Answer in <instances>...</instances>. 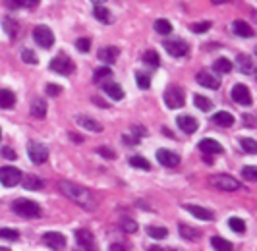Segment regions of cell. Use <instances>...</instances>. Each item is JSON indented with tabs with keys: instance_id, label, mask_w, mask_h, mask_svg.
<instances>
[{
	"instance_id": "obj_44",
	"label": "cell",
	"mask_w": 257,
	"mask_h": 251,
	"mask_svg": "<svg viewBox=\"0 0 257 251\" xmlns=\"http://www.w3.org/2000/svg\"><path fill=\"white\" fill-rule=\"evenodd\" d=\"M242 176H244L246 180H250V182H256V178H257L256 166H244V168H242Z\"/></svg>"
},
{
	"instance_id": "obj_28",
	"label": "cell",
	"mask_w": 257,
	"mask_h": 251,
	"mask_svg": "<svg viewBox=\"0 0 257 251\" xmlns=\"http://www.w3.org/2000/svg\"><path fill=\"white\" fill-rule=\"evenodd\" d=\"M213 70H215L217 74H230V70H232V62H230L228 58H218V60H215Z\"/></svg>"
},
{
	"instance_id": "obj_14",
	"label": "cell",
	"mask_w": 257,
	"mask_h": 251,
	"mask_svg": "<svg viewBox=\"0 0 257 251\" xmlns=\"http://www.w3.org/2000/svg\"><path fill=\"white\" fill-rule=\"evenodd\" d=\"M178 128L184 132V134H188V135H192V134H196L198 132V128H199V124H198V120L194 118V116H178Z\"/></svg>"
},
{
	"instance_id": "obj_6",
	"label": "cell",
	"mask_w": 257,
	"mask_h": 251,
	"mask_svg": "<svg viewBox=\"0 0 257 251\" xmlns=\"http://www.w3.org/2000/svg\"><path fill=\"white\" fill-rule=\"evenodd\" d=\"M49 68H51L52 72H56V74H60V76H70L74 70H76V66H74V62L68 58V56H64V54H60V56H56V58H52L51 64H49Z\"/></svg>"
},
{
	"instance_id": "obj_53",
	"label": "cell",
	"mask_w": 257,
	"mask_h": 251,
	"mask_svg": "<svg viewBox=\"0 0 257 251\" xmlns=\"http://www.w3.org/2000/svg\"><path fill=\"white\" fill-rule=\"evenodd\" d=\"M138 141H139V139H138V137H136V139H132V137H130V135H124V143H128V145H130V143H132V145H136V143H138Z\"/></svg>"
},
{
	"instance_id": "obj_41",
	"label": "cell",
	"mask_w": 257,
	"mask_h": 251,
	"mask_svg": "<svg viewBox=\"0 0 257 251\" xmlns=\"http://www.w3.org/2000/svg\"><path fill=\"white\" fill-rule=\"evenodd\" d=\"M0 238L4 240H20V232L14 228H0Z\"/></svg>"
},
{
	"instance_id": "obj_43",
	"label": "cell",
	"mask_w": 257,
	"mask_h": 251,
	"mask_svg": "<svg viewBox=\"0 0 257 251\" xmlns=\"http://www.w3.org/2000/svg\"><path fill=\"white\" fill-rule=\"evenodd\" d=\"M180 234L186 238V240H196L199 234L198 232H194L190 226H186V224H180Z\"/></svg>"
},
{
	"instance_id": "obj_18",
	"label": "cell",
	"mask_w": 257,
	"mask_h": 251,
	"mask_svg": "<svg viewBox=\"0 0 257 251\" xmlns=\"http://www.w3.org/2000/svg\"><path fill=\"white\" fill-rule=\"evenodd\" d=\"M184 209L188 211V212H192L196 218H199V220H213V212L211 211H207L203 207H198V205H184Z\"/></svg>"
},
{
	"instance_id": "obj_4",
	"label": "cell",
	"mask_w": 257,
	"mask_h": 251,
	"mask_svg": "<svg viewBox=\"0 0 257 251\" xmlns=\"http://www.w3.org/2000/svg\"><path fill=\"white\" fill-rule=\"evenodd\" d=\"M33 41L39 47H43V49H51L52 45H54V33L47 25H37L33 29Z\"/></svg>"
},
{
	"instance_id": "obj_31",
	"label": "cell",
	"mask_w": 257,
	"mask_h": 251,
	"mask_svg": "<svg viewBox=\"0 0 257 251\" xmlns=\"http://www.w3.org/2000/svg\"><path fill=\"white\" fill-rule=\"evenodd\" d=\"M130 164H132L134 168H139V170H151L149 160H147V158H143V156H139V154L132 156V158H130Z\"/></svg>"
},
{
	"instance_id": "obj_10",
	"label": "cell",
	"mask_w": 257,
	"mask_h": 251,
	"mask_svg": "<svg viewBox=\"0 0 257 251\" xmlns=\"http://www.w3.org/2000/svg\"><path fill=\"white\" fill-rule=\"evenodd\" d=\"M164 50L170 56H174V58H182V56H186L190 52V47H188L186 41H166L164 43Z\"/></svg>"
},
{
	"instance_id": "obj_26",
	"label": "cell",
	"mask_w": 257,
	"mask_h": 251,
	"mask_svg": "<svg viewBox=\"0 0 257 251\" xmlns=\"http://www.w3.org/2000/svg\"><path fill=\"white\" fill-rule=\"evenodd\" d=\"M16 95L10 89H0V108H14Z\"/></svg>"
},
{
	"instance_id": "obj_22",
	"label": "cell",
	"mask_w": 257,
	"mask_h": 251,
	"mask_svg": "<svg viewBox=\"0 0 257 251\" xmlns=\"http://www.w3.org/2000/svg\"><path fill=\"white\" fill-rule=\"evenodd\" d=\"M78 124L81 126V128H85V130H89V132H103V126L99 124V122H95L93 118H87V116H78Z\"/></svg>"
},
{
	"instance_id": "obj_40",
	"label": "cell",
	"mask_w": 257,
	"mask_h": 251,
	"mask_svg": "<svg viewBox=\"0 0 257 251\" xmlns=\"http://www.w3.org/2000/svg\"><path fill=\"white\" fill-rule=\"evenodd\" d=\"M136 81H138V85L141 89H149V85H151V77L147 74H143V72H138L136 74Z\"/></svg>"
},
{
	"instance_id": "obj_39",
	"label": "cell",
	"mask_w": 257,
	"mask_h": 251,
	"mask_svg": "<svg viewBox=\"0 0 257 251\" xmlns=\"http://www.w3.org/2000/svg\"><path fill=\"white\" fill-rule=\"evenodd\" d=\"M110 76H112V70H110V68H99V70L95 72L93 81H95V83H101V81H104V79H108Z\"/></svg>"
},
{
	"instance_id": "obj_35",
	"label": "cell",
	"mask_w": 257,
	"mask_h": 251,
	"mask_svg": "<svg viewBox=\"0 0 257 251\" xmlns=\"http://www.w3.org/2000/svg\"><path fill=\"white\" fill-rule=\"evenodd\" d=\"M240 147L246 151L248 154H256V151H257L256 139H254V137H242V139H240Z\"/></svg>"
},
{
	"instance_id": "obj_60",
	"label": "cell",
	"mask_w": 257,
	"mask_h": 251,
	"mask_svg": "<svg viewBox=\"0 0 257 251\" xmlns=\"http://www.w3.org/2000/svg\"><path fill=\"white\" fill-rule=\"evenodd\" d=\"M0 139H2V130H0Z\"/></svg>"
},
{
	"instance_id": "obj_13",
	"label": "cell",
	"mask_w": 257,
	"mask_h": 251,
	"mask_svg": "<svg viewBox=\"0 0 257 251\" xmlns=\"http://www.w3.org/2000/svg\"><path fill=\"white\" fill-rule=\"evenodd\" d=\"M43 244L51 250H64L66 248V238L60 232H47L43 236Z\"/></svg>"
},
{
	"instance_id": "obj_47",
	"label": "cell",
	"mask_w": 257,
	"mask_h": 251,
	"mask_svg": "<svg viewBox=\"0 0 257 251\" xmlns=\"http://www.w3.org/2000/svg\"><path fill=\"white\" fill-rule=\"evenodd\" d=\"M0 154H2L4 158H8V160H16V158H18V154L14 153V149H10V147H4V149L0 151Z\"/></svg>"
},
{
	"instance_id": "obj_54",
	"label": "cell",
	"mask_w": 257,
	"mask_h": 251,
	"mask_svg": "<svg viewBox=\"0 0 257 251\" xmlns=\"http://www.w3.org/2000/svg\"><path fill=\"white\" fill-rule=\"evenodd\" d=\"M95 102H97V104H99V106H101V108H108V104H106V102H104V100H101V99H97V97H95Z\"/></svg>"
},
{
	"instance_id": "obj_45",
	"label": "cell",
	"mask_w": 257,
	"mask_h": 251,
	"mask_svg": "<svg viewBox=\"0 0 257 251\" xmlns=\"http://www.w3.org/2000/svg\"><path fill=\"white\" fill-rule=\"evenodd\" d=\"M76 49L79 50V52H89V49H91V41H89V39H78V41H76Z\"/></svg>"
},
{
	"instance_id": "obj_48",
	"label": "cell",
	"mask_w": 257,
	"mask_h": 251,
	"mask_svg": "<svg viewBox=\"0 0 257 251\" xmlns=\"http://www.w3.org/2000/svg\"><path fill=\"white\" fill-rule=\"evenodd\" d=\"M60 91H62V87H60V85H52V83H49V85H47V93H49L51 97L60 95Z\"/></svg>"
},
{
	"instance_id": "obj_33",
	"label": "cell",
	"mask_w": 257,
	"mask_h": 251,
	"mask_svg": "<svg viewBox=\"0 0 257 251\" xmlns=\"http://www.w3.org/2000/svg\"><path fill=\"white\" fill-rule=\"evenodd\" d=\"M211 246H213L215 250H218V251H230L232 250V244H230L228 240H224V238H218V236H215V238L211 240Z\"/></svg>"
},
{
	"instance_id": "obj_27",
	"label": "cell",
	"mask_w": 257,
	"mask_h": 251,
	"mask_svg": "<svg viewBox=\"0 0 257 251\" xmlns=\"http://www.w3.org/2000/svg\"><path fill=\"white\" fill-rule=\"evenodd\" d=\"M31 114L35 118H45L47 116V102L43 99H35L31 102Z\"/></svg>"
},
{
	"instance_id": "obj_8",
	"label": "cell",
	"mask_w": 257,
	"mask_h": 251,
	"mask_svg": "<svg viewBox=\"0 0 257 251\" xmlns=\"http://www.w3.org/2000/svg\"><path fill=\"white\" fill-rule=\"evenodd\" d=\"M27 154H29L33 164H43L49 158V149L39 141H29L27 143Z\"/></svg>"
},
{
	"instance_id": "obj_34",
	"label": "cell",
	"mask_w": 257,
	"mask_h": 251,
	"mask_svg": "<svg viewBox=\"0 0 257 251\" xmlns=\"http://www.w3.org/2000/svg\"><path fill=\"white\" fill-rule=\"evenodd\" d=\"M228 226H230V230L236 232V234H244V232H246V222H244L242 218L232 216V218L228 220Z\"/></svg>"
},
{
	"instance_id": "obj_56",
	"label": "cell",
	"mask_w": 257,
	"mask_h": 251,
	"mask_svg": "<svg viewBox=\"0 0 257 251\" xmlns=\"http://www.w3.org/2000/svg\"><path fill=\"white\" fill-rule=\"evenodd\" d=\"M70 137H72V139H74V141H78V143H79V141H81V137H79V135H78V134H70Z\"/></svg>"
},
{
	"instance_id": "obj_30",
	"label": "cell",
	"mask_w": 257,
	"mask_h": 251,
	"mask_svg": "<svg viewBox=\"0 0 257 251\" xmlns=\"http://www.w3.org/2000/svg\"><path fill=\"white\" fill-rule=\"evenodd\" d=\"M155 31L158 35H170L172 33V23L168 19H157L155 21Z\"/></svg>"
},
{
	"instance_id": "obj_24",
	"label": "cell",
	"mask_w": 257,
	"mask_h": 251,
	"mask_svg": "<svg viewBox=\"0 0 257 251\" xmlns=\"http://www.w3.org/2000/svg\"><path fill=\"white\" fill-rule=\"evenodd\" d=\"M104 93L110 97L112 100H122L124 99V89L118 85V83H106L103 87Z\"/></svg>"
},
{
	"instance_id": "obj_9",
	"label": "cell",
	"mask_w": 257,
	"mask_h": 251,
	"mask_svg": "<svg viewBox=\"0 0 257 251\" xmlns=\"http://www.w3.org/2000/svg\"><path fill=\"white\" fill-rule=\"evenodd\" d=\"M230 97H232V100L236 104H240V106H250L252 100H254L252 99V91L248 89V85H242V83H238V85L232 87Z\"/></svg>"
},
{
	"instance_id": "obj_38",
	"label": "cell",
	"mask_w": 257,
	"mask_h": 251,
	"mask_svg": "<svg viewBox=\"0 0 257 251\" xmlns=\"http://www.w3.org/2000/svg\"><path fill=\"white\" fill-rule=\"evenodd\" d=\"M143 62H145V64H149V66H155V68H157V66L160 64V56H158L155 50H147V52L143 54Z\"/></svg>"
},
{
	"instance_id": "obj_12",
	"label": "cell",
	"mask_w": 257,
	"mask_h": 251,
	"mask_svg": "<svg viewBox=\"0 0 257 251\" xmlns=\"http://www.w3.org/2000/svg\"><path fill=\"white\" fill-rule=\"evenodd\" d=\"M76 242H78V246L81 250H89V251L95 250V238H93L91 230H85V228L78 230L76 232Z\"/></svg>"
},
{
	"instance_id": "obj_1",
	"label": "cell",
	"mask_w": 257,
	"mask_h": 251,
	"mask_svg": "<svg viewBox=\"0 0 257 251\" xmlns=\"http://www.w3.org/2000/svg\"><path fill=\"white\" fill-rule=\"evenodd\" d=\"M60 192L68 197V199H72L76 205H79V207H83V209H95V197H93V193L89 192V190H85V188H81V186H78V184H74V182H60Z\"/></svg>"
},
{
	"instance_id": "obj_16",
	"label": "cell",
	"mask_w": 257,
	"mask_h": 251,
	"mask_svg": "<svg viewBox=\"0 0 257 251\" xmlns=\"http://www.w3.org/2000/svg\"><path fill=\"white\" fill-rule=\"evenodd\" d=\"M196 79H198L199 85H203L207 89H218L220 87V79L217 76H211L209 72H199Z\"/></svg>"
},
{
	"instance_id": "obj_25",
	"label": "cell",
	"mask_w": 257,
	"mask_h": 251,
	"mask_svg": "<svg viewBox=\"0 0 257 251\" xmlns=\"http://www.w3.org/2000/svg\"><path fill=\"white\" fill-rule=\"evenodd\" d=\"M118 54H120V50L116 49V47H103V49L99 50V58H101V60H104L106 64H112V62H116Z\"/></svg>"
},
{
	"instance_id": "obj_20",
	"label": "cell",
	"mask_w": 257,
	"mask_h": 251,
	"mask_svg": "<svg viewBox=\"0 0 257 251\" xmlns=\"http://www.w3.org/2000/svg\"><path fill=\"white\" fill-rule=\"evenodd\" d=\"M198 147H199V151L211 153V154H218V153H222V145H220L218 141H215V139H201Z\"/></svg>"
},
{
	"instance_id": "obj_46",
	"label": "cell",
	"mask_w": 257,
	"mask_h": 251,
	"mask_svg": "<svg viewBox=\"0 0 257 251\" xmlns=\"http://www.w3.org/2000/svg\"><path fill=\"white\" fill-rule=\"evenodd\" d=\"M207 29H211V21H201V23H194L192 25L194 33H205Z\"/></svg>"
},
{
	"instance_id": "obj_59",
	"label": "cell",
	"mask_w": 257,
	"mask_h": 251,
	"mask_svg": "<svg viewBox=\"0 0 257 251\" xmlns=\"http://www.w3.org/2000/svg\"><path fill=\"white\" fill-rule=\"evenodd\" d=\"M0 251H8V248H0Z\"/></svg>"
},
{
	"instance_id": "obj_49",
	"label": "cell",
	"mask_w": 257,
	"mask_h": 251,
	"mask_svg": "<svg viewBox=\"0 0 257 251\" xmlns=\"http://www.w3.org/2000/svg\"><path fill=\"white\" fill-rule=\"evenodd\" d=\"M97 153H99L101 156H104V158H114V156H116V154L108 149V147H99V149H97Z\"/></svg>"
},
{
	"instance_id": "obj_32",
	"label": "cell",
	"mask_w": 257,
	"mask_h": 251,
	"mask_svg": "<svg viewBox=\"0 0 257 251\" xmlns=\"http://www.w3.org/2000/svg\"><path fill=\"white\" fill-rule=\"evenodd\" d=\"M147 234L155 240H162L168 236V230L164 226H147Z\"/></svg>"
},
{
	"instance_id": "obj_17",
	"label": "cell",
	"mask_w": 257,
	"mask_h": 251,
	"mask_svg": "<svg viewBox=\"0 0 257 251\" xmlns=\"http://www.w3.org/2000/svg\"><path fill=\"white\" fill-rule=\"evenodd\" d=\"M232 31H234V35H238V37H254V27L250 25V23H246V21H242V19H236L234 23H232Z\"/></svg>"
},
{
	"instance_id": "obj_3",
	"label": "cell",
	"mask_w": 257,
	"mask_h": 251,
	"mask_svg": "<svg viewBox=\"0 0 257 251\" xmlns=\"http://www.w3.org/2000/svg\"><path fill=\"white\" fill-rule=\"evenodd\" d=\"M209 184L213 188L220 190V192H236V190H240V182L236 178L228 176V174H215V176L209 178Z\"/></svg>"
},
{
	"instance_id": "obj_23",
	"label": "cell",
	"mask_w": 257,
	"mask_h": 251,
	"mask_svg": "<svg viewBox=\"0 0 257 251\" xmlns=\"http://www.w3.org/2000/svg\"><path fill=\"white\" fill-rule=\"evenodd\" d=\"M21 182H23V188L25 190H31V192H37V190L43 188V182L37 176H33V174H27V176L21 174Z\"/></svg>"
},
{
	"instance_id": "obj_58",
	"label": "cell",
	"mask_w": 257,
	"mask_h": 251,
	"mask_svg": "<svg viewBox=\"0 0 257 251\" xmlns=\"http://www.w3.org/2000/svg\"><path fill=\"white\" fill-rule=\"evenodd\" d=\"M91 2H93V4H104L106 0H91Z\"/></svg>"
},
{
	"instance_id": "obj_50",
	"label": "cell",
	"mask_w": 257,
	"mask_h": 251,
	"mask_svg": "<svg viewBox=\"0 0 257 251\" xmlns=\"http://www.w3.org/2000/svg\"><path fill=\"white\" fill-rule=\"evenodd\" d=\"M41 0H20V6H25V8H33L37 6Z\"/></svg>"
},
{
	"instance_id": "obj_19",
	"label": "cell",
	"mask_w": 257,
	"mask_h": 251,
	"mask_svg": "<svg viewBox=\"0 0 257 251\" xmlns=\"http://www.w3.org/2000/svg\"><path fill=\"white\" fill-rule=\"evenodd\" d=\"M93 16H95V19L101 21V23H112V21H114V16L110 14V10L104 8L103 4H97V6H95Z\"/></svg>"
},
{
	"instance_id": "obj_51",
	"label": "cell",
	"mask_w": 257,
	"mask_h": 251,
	"mask_svg": "<svg viewBox=\"0 0 257 251\" xmlns=\"http://www.w3.org/2000/svg\"><path fill=\"white\" fill-rule=\"evenodd\" d=\"M4 4H6L8 8H12V10H16V8H21V6H20V0H6Z\"/></svg>"
},
{
	"instance_id": "obj_57",
	"label": "cell",
	"mask_w": 257,
	"mask_h": 251,
	"mask_svg": "<svg viewBox=\"0 0 257 251\" xmlns=\"http://www.w3.org/2000/svg\"><path fill=\"white\" fill-rule=\"evenodd\" d=\"M213 4H226V2H232V0H211Z\"/></svg>"
},
{
	"instance_id": "obj_55",
	"label": "cell",
	"mask_w": 257,
	"mask_h": 251,
	"mask_svg": "<svg viewBox=\"0 0 257 251\" xmlns=\"http://www.w3.org/2000/svg\"><path fill=\"white\" fill-rule=\"evenodd\" d=\"M246 120H248V122H246V124H248V126H250V128H254V118H252V116H246Z\"/></svg>"
},
{
	"instance_id": "obj_42",
	"label": "cell",
	"mask_w": 257,
	"mask_h": 251,
	"mask_svg": "<svg viewBox=\"0 0 257 251\" xmlns=\"http://www.w3.org/2000/svg\"><path fill=\"white\" fill-rule=\"evenodd\" d=\"M21 60L25 62V64H37L39 60H37V56H35V52L29 49H23L21 50Z\"/></svg>"
},
{
	"instance_id": "obj_37",
	"label": "cell",
	"mask_w": 257,
	"mask_h": 251,
	"mask_svg": "<svg viewBox=\"0 0 257 251\" xmlns=\"http://www.w3.org/2000/svg\"><path fill=\"white\" fill-rule=\"evenodd\" d=\"M120 228H122L124 232H128V234H134V232L138 230V222L132 220V218H122V220H120Z\"/></svg>"
},
{
	"instance_id": "obj_11",
	"label": "cell",
	"mask_w": 257,
	"mask_h": 251,
	"mask_svg": "<svg viewBox=\"0 0 257 251\" xmlns=\"http://www.w3.org/2000/svg\"><path fill=\"white\" fill-rule=\"evenodd\" d=\"M157 160H158L162 166H166V168H174V166H178V164H180V156H178L176 153H172V151H168V149H158L157 151Z\"/></svg>"
},
{
	"instance_id": "obj_2",
	"label": "cell",
	"mask_w": 257,
	"mask_h": 251,
	"mask_svg": "<svg viewBox=\"0 0 257 251\" xmlns=\"http://www.w3.org/2000/svg\"><path fill=\"white\" fill-rule=\"evenodd\" d=\"M12 211L23 218H37L41 216V207L31 199H16L12 203Z\"/></svg>"
},
{
	"instance_id": "obj_7",
	"label": "cell",
	"mask_w": 257,
	"mask_h": 251,
	"mask_svg": "<svg viewBox=\"0 0 257 251\" xmlns=\"http://www.w3.org/2000/svg\"><path fill=\"white\" fill-rule=\"evenodd\" d=\"M162 99H164V104H166L170 110L182 108L184 102H186V99H184V91L178 89V87H170V89H166L164 95H162Z\"/></svg>"
},
{
	"instance_id": "obj_29",
	"label": "cell",
	"mask_w": 257,
	"mask_h": 251,
	"mask_svg": "<svg viewBox=\"0 0 257 251\" xmlns=\"http://www.w3.org/2000/svg\"><path fill=\"white\" fill-rule=\"evenodd\" d=\"M2 25H4V31L10 35V37H16L18 35V29H20V23L12 18H4L2 19Z\"/></svg>"
},
{
	"instance_id": "obj_5",
	"label": "cell",
	"mask_w": 257,
	"mask_h": 251,
	"mask_svg": "<svg viewBox=\"0 0 257 251\" xmlns=\"http://www.w3.org/2000/svg\"><path fill=\"white\" fill-rule=\"evenodd\" d=\"M0 182L6 188H16L18 184H21V172L14 166H2L0 168Z\"/></svg>"
},
{
	"instance_id": "obj_36",
	"label": "cell",
	"mask_w": 257,
	"mask_h": 251,
	"mask_svg": "<svg viewBox=\"0 0 257 251\" xmlns=\"http://www.w3.org/2000/svg\"><path fill=\"white\" fill-rule=\"evenodd\" d=\"M194 102H196V106L199 108V110H203V112H209L211 108H213V102L203 97V95H194Z\"/></svg>"
},
{
	"instance_id": "obj_52",
	"label": "cell",
	"mask_w": 257,
	"mask_h": 251,
	"mask_svg": "<svg viewBox=\"0 0 257 251\" xmlns=\"http://www.w3.org/2000/svg\"><path fill=\"white\" fill-rule=\"evenodd\" d=\"M132 132H136V134H138V137H141V135H145V130H143L141 126H134V128H132Z\"/></svg>"
},
{
	"instance_id": "obj_15",
	"label": "cell",
	"mask_w": 257,
	"mask_h": 251,
	"mask_svg": "<svg viewBox=\"0 0 257 251\" xmlns=\"http://www.w3.org/2000/svg\"><path fill=\"white\" fill-rule=\"evenodd\" d=\"M236 64H238V70L242 74H246V76H252L256 72V64H254V60L248 54H238L236 56Z\"/></svg>"
},
{
	"instance_id": "obj_21",
	"label": "cell",
	"mask_w": 257,
	"mask_h": 251,
	"mask_svg": "<svg viewBox=\"0 0 257 251\" xmlns=\"http://www.w3.org/2000/svg\"><path fill=\"white\" fill-rule=\"evenodd\" d=\"M213 122L217 124V126H220V128H230L232 124H234V116L230 114V112H217V114H213Z\"/></svg>"
}]
</instances>
